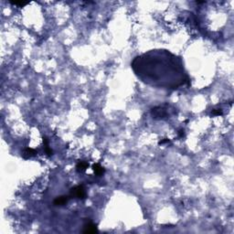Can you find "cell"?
<instances>
[{"label":"cell","mask_w":234,"mask_h":234,"mask_svg":"<svg viewBox=\"0 0 234 234\" xmlns=\"http://www.w3.org/2000/svg\"><path fill=\"white\" fill-rule=\"evenodd\" d=\"M131 66L137 78L153 87L177 89L190 84L182 58L167 50H150L137 56Z\"/></svg>","instance_id":"cell-1"},{"label":"cell","mask_w":234,"mask_h":234,"mask_svg":"<svg viewBox=\"0 0 234 234\" xmlns=\"http://www.w3.org/2000/svg\"><path fill=\"white\" fill-rule=\"evenodd\" d=\"M151 115L154 119H165L167 116H169L168 108L167 107V105L156 106L152 109Z\"/></svg>","instance_id":"cell-2"},{"label":"cell","mask_w":234,"mask_h":234,"mask_svg":"<svg viewBox=\"0 0 234 234\" xmlns=\"http://www.w3.org/2000/svg\"><path fill=\"white\" fill-rule=\"evenodd\" d=\"M71 197H74L76 198L79 199H83L86 197V193H85V189L83 188V186H76L73 188L71 189Z\"/></svg>","instance_id":"cell-3"},{"label":"cell","mask_w":234,"mask_h":234,"mask_svg":"<svg viewBox=\"0 0 234 234\" xmlns=\"http://www.w3.org/2000/svg\"><path fill=\"white\" fill-rule=\"evenodd\" d=\"M83 232H84V233H97V226H96L95 224H93L92 221H88V222L84 225Z\"/></svg>","instance_id":"cell-4"},{"label":"cell","mask_w":234,"mask_h":234,"mask_svg":"<svg viewBox=\"0 0 234 234\" xmlns=\"http://www.w3.org/2000/svg\"><path fill=\"white\" fill-rule=\"evenodd\" d=\"M71 196H59V197H57L54 201H53V204L55 206H64L68 203V201L70 200V197Z\"/></svg>","instance_id":"cell-5"},{"label":"cell","mask_w":234,"mask_h":234,"mask_svg":"<svg viewBox=\"0 0 234 234\" xmlns=\"http://www.w3.org/2000/svg\"><path fill=\"white\" fill-rule=\"evenodd\" d=\"M38 154L37 150L33 149V148H26L23 150L22 152V156L25 158V159H28L30 157H33Z\"/></svg>","instance_id":"cell-6"},{"label":"cell","mask_w":234,"mask_h":234,"mask_svg":"<svg viewBox=\"0 0 234 234\" xmlns=\"http://www.w3.org/2000/svg\"><path fill=\"white\" fill-rule=\"evenodd\" d=\"M89 167V163L86 161H79L76 165V170L79 173H82L84 172L87 168Z\"/></svg>","instance_id":"cell-7"},{"label":"cell","mask_w":234,"mask_h":234,"mask_svg":"<svg viewBox=\"0 0 234 234\" xmlns=\"http://www.w3.org/2000/svg\"><path fill=\"white\" fill-rule=\"evenodd\" d=\"M93 171H94L95 175L98 176L103 175V174L105 173V169H104V167H102V166H101L100 164H98V163H95V164H93Z\"/></svg>","instance_id":"cell-8"},{"label":"cell","mask_w":234,"mask_h":234,"mask_svg":"<svg viewBox=\"0 0 234 234\" xmlns=\"http://www.w3.org/2000/svg\"><path fill=\"white\" fill-rule=\"evenodd\" d=\"M9 3L13 6H20V7H23L29 4L28 1H9Z\"/></svg>","instance_id":"cell-9"},{"label":"cell","mask_w":234,"mask_h":234,"mask_svg":"<svg viewBox=\"0 0 234 234\" xmlns=\"http://www.w3.org/2000/svg\"><path fill=\"white\" fill-rule=\"evenodd\" d=\"M212 115L213 116H219V115H223V112L221 109H215V110H212Z\"/></svg>","instance_id":"cell-10"},{"label":"cell","mask_w":234,"mask_h":234,"mask_svg":"<svg viewBox=\"0 0 234 234\" xmlns=\"http://www.w3.org/2000/svg\"><path fill=\"white\" fill-rule=\"evenodd\" d=\"M169 142H170V140H169V139H165V140L160 141L158 144H159V145H164V144H166V143H169Z\"/></svg>","instance_id":"cell-11"},{"label":"cell","mask_w":234,"mask_h":234,"mask_svg":"<svg viewBox=\"0 0 234 234\" xmlns=\"http://www.w3.org/2000/svg\"><path fill=\"white\" fill-rule=\"evenodd\" d=\"M184 136H185V134H184V130H180L179 131V133H178V136L179 137H184Z\"/></svg>","instance_id":"cell-12"},{"label":"cell","mask_w":234,"mask_h":234,"mask_svg":"<svg viewBox=\"0 0 234 234\" xmlns=\"http://www.w3.org/2000/svg\"><path fill=\"white\" fill-rule=\"evenodd\" d=\"M196 3H197V4H204V3H206V2H205V1H197Z\"/></svg>","instance_id":"cell-13"}]
</instances>
